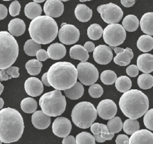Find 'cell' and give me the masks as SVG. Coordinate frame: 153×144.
<instances>
[{
    "label": "cell",
    "instance_id": "cell-1",
    "mask_svg": "<svg viewBox=\"0 0 153 144\" xmlns=\"http://www.w3.org/2000/svg\"><path fill=\"white\" fill-rule=\"evenodd\" d=\"M24 121L16 109L5 108L0 110V140L5 143L18 141L24 131Z\"/></svg>",
    "mask_w": 153,
    "mask_h": 144
},
{
    "label": "cell",
    "instance_id": "cell-2",
    "mask_svg": "<svg viewBox=\"0 0 153 144\" xmlns=\"http://www.w3.org/2000/svg\"><path fill=\"white\" fill-rule=\"evenodd\" d=\"M49 84L58 90H65L72 87L77 82V70L69 62H55L47 72Z\"/></svg>",
    "mask_w": 153,
    "mask_h": 144
},
{
    "label": "cell",
    "instance_id": "cell-3",
    "mask_svg": "<svg viewBox=\"0 0 153 144\" xmlns=\"http://www.w3.org/2000/svg\"><path fill=\"white\" fill-rule=\"evenodd\" d=\"M123 113L130 119L136 120L143 116L149 108L147 96L137 89H131L124 93L119 101Z\"/></svg>",
    "mask_w": 153,
    "mask_h": 144
},
{
    "label": "cell",
    "instance_id": "cell-4",
    "mask_svg": "<svg viewBox=\"0 0 153 144\" xmlns=\"http://www.w3.org/2000/svg\"><path fill=\"white\" fill-rule=\"evenodd\" d=\"M28 31L32 39L38 44H48L53 41L58 33L56 21L47 15H39L30 23Z\"/></svg>",
    "mask_w": 153,
    "mask_h": 144
},
{
    "label": "cell",
    "instance_id": "cell-5",
    "mask_svg": "<svg viewBox=\"0 0 153 144\" xmlns=\"http://www.w3.org/2000/svg\"><path fill=\"white\" fill-rule=\"evenodd\" d=\"M19 55V45L16 39L7 31L0 32V70L11 67Z\"/></svg>",
    "mask_w": 153,
    "mask_h": 144
},
{
    "label": "cell",
    "instance_id": "cell-6",
    "mask_svg": "<svg viewBox=\"0 0 153 144\" xmlns=\"http://www.w3.org/2000/svg\"><path fill=\"white\" fill-rule=\"evenodd\" d=\"M39 104L45 115L57 117L65 111L66 101L60 90H54L43 94L39 98Z\"/></svg>",
    "mask_w": 153,
    "mask_h": 144
},
{
    "label": "cell",
    "instance_id": "cell-7",
    "mask_svg": "<svg viewBox=\"0 0 153 144\" xmlns=\"http://www.w3.org/2000/svg\"><path fill=\"white\" fill-rule=\"evenodd\" d=\"M97 115L96 109L93 104L82 101L75 105L71 112V118L76 126L81 129H87L94 123Z\"/></svg>",
    "mask_w": 153,
    "mask_h": 144
},
{
    "label": "cell",
    "instance_id": "cell-8",
    "mask_svg": "<svg viewBox=\"0 0 153 144\" xmlns=\"http://www.w3.org/2000/svg\"><path fill=\"white\" fill-rule=\"evenodd\" d=\"M102 36L106 44L117 47L124 42L126 37V32L121 24H111L103 30Z\"/></svg>",
    "mask_w": 153,
    "mask_h": 144
},
{
    "label": "cell",
    "instance_id": "cell-9",
    "mask_svg": "<svg viewBox=\"0 0 153 144\" xmlns=\"http://www.w3.org/2000/svg\"><path fill=\"white\" fill-rule=\"evenodd\" d=\"M77 79L85 86L94 84L99 78L97 68L88 62H81L77 65Z\"/></svg>",
    "mask_w": 153,
    "mask_h": 144
},
{
    "label": "cell",
    "instance_id": "cell-10",
    "mask_svg": "<svg viewBox=\"0 0 153 144\" xmlns=\"http://www.w3.org/2000/svg\"><path fill=\"white\" fill-rule=\"evenodd\" d=\"M97 10L100 14L102 20L109 24L118 23L123 15L121 8L113 3L99 5Z\"/></svg>",
    "mask_w": 153,
    "mask_h": 144
},
{
    "label": "cell",
    "instance_id": "cell-11",
    "mask_svg": "<svg viewBox=\"0 0 153 144\" xmlns=\"http://www.w3.org/2000/svg\"><path fill=\"white\" fill-rule=\"evenodd\" d=\"M79 31L73 24L63 23L58 31L59 40L65 45H72L76 43L79 38Z\"/></svg>",
    "mask_w": 153,
    "mask_h": 144
},
{
    "label": "cell",
    "instance_id": "cell-12",
    "mask_svg": "<svg viewBox=\"0 0 153 144\" xmlns=\"http://www.w3.org/2000/svg\"><path fill=\"white\" fill-rule=\"evenodd\" d=\"M97 114L103 120H110L115 117L117 112L116 104L111 99L102 100L97 105Z\"/></svg>",
    "mask_w": 153,
    "mask_h": 144
},
{
    "label": "cell",
    "instance_id": "cell-13",
    "mask_svg": "<svg viewBox=\"0 0 153 144\" xmlns=\"http://www.w3.org/2000/svg\"><path fill=\"white\" fill-rule=\"evenodd\" d=\"M71 129V122L66 117H59L56 118L52 124L53 133L59 137H65L68 136Z\"/></svg>",
    "mask_w": 153,
    "mask_h": 144
},
{
    "label": "cell",
    "instance_id": "cell-14",
    "mask_svg": "<svg viewBox=\"0 0 153 144\" xmlns=\"http://www.w3.org/2000/svg\"><path fill=\"white\" fill-rule=\"evenodd\" d=\"M93 58L99 64L106 65L109 63L113 58L111 49L105 45H99L93 51Z\"/></svg>",
    "mask_w": 153,
    "mask_h": 144
},
{
    "label": "cell",
    "instance_id": "cell-15",
    "mask_svg": "<svg viewBox=\"0 0 153 144\" xmlns=\"http://www.w3.org/2000/svg\"><path fill=\"white\" fill-rule=\"evenodd\" d=\"M43 9L45 15L51 18H56L63 14L64 5L62 1L47 0L44 4Z\"/></svg>",
    "mask_w": 153,
    "mask_h": 144
},
{
    "label": "cell",
    "instance_id": "cell-16",
    "mask_svg": "<svg viewBox=\"0 0 153 144\" xmlns=\"http://www.w3.org/2000/svg\"><path fill=\"white\" fill-rule=\"evenodd\" d=\"M25 89L28 95L36 97L42 94L44 90V86L40 80L36 77H31L26 80Z\"/></svg>",
    "mask_w": 153,
    "mask_h": 144
},
{
    "label": "cell",
    "instance_id": "cell-17",
    "mask_svg": "<svg viewBox=\"0 0 153 144\" xmlns=\"http://www.w3.org/2000/svg\"><path fill=\"white\" fill-rule=\"evenodd\" d=\"M128 144H153V133L146 129L139 130L128 139Z\"/></svg>",
    "mask_w": 153,
    "mask_h": 144
},
{
    "label": "cell",
    "instance_id": "cell-18",
    "mask_svg": "<svg viewBox=\"0 0 153 144\" xmlns=\"http://www.w3.org/2000/svg\"><path fill=\"white\" fill-rule=\"evenodd\" d=\"M137 67L140 71L149 74L153 71V55L145 53L138 56L137 58Z\"/></svg>",
    "mask_w": 153,
    "mask_h": 144
},
{
    "label": "cell",
    "instance_id": "cell-19",
    "mask_svg": "<svg viewBox=\"0 0 153 144\" xmlns=\"http://www.w3.org/2000/svg\"><path fill=\"white\" fill-rule=\"evenodd\" d=\"M32 123L33 126L39 130H44L49 127L51 123L50 117L45 115L42 111L34 112L32 115Z\"/></svg>",
    "mask_w": 153,
    "mask_h": 144
},
{
    "label": "cell",
    "instance_id": "cell-20",
    "mask_svg": "<svg viewBox=\"0 0 153 144\" xmlns=\"http://www.w3.org/2000/svg\"><path fill=\"white\" fill-rule=\"evenodd\" d=\"M47 52L48 58L54 60H57L62 59L65 56L66 49L63 44L54 43L48 47Z\"/></svg>",
    "mask_w": 153,
    "mask_h": 144
},
{
    "label": "cell",
    "instance_id": "cell-21",
    "mask_svg": "<svg viewBox=\"0 0 153 144\" xmlns=\"http://www.w3.org/2000/svg\"><path fill=\"white\" fill-rule=\"evenodd\" d=\"M26 30V25L23 20L16 18L11 20L8 25L9 33L13 36H19L23 35Z\"/></svg>",
    "mask_w": 153,
    "mask_h": 144
},
{
    "label": "cell",
    "instance_id": "cell-22",
    "mask_svg": "<svg viewBox=\"0 0 153 144\" xmlns=\"http://www.w3.org/2000/svg\"><path fill=\"white\" fill-rule=\"evenodd\" d=\"M74 13L76 18L79 21L84 23L87 22L91 19L93 11L92 10L86 5L79 4L75 7Z\"/></svg>",
    "mask_w": 153,
    "mask_h": 144
},
{
    "label": "cell",
    "instance_id": "cell-23",
    "mask_svg": "<svg viewBox=\"0 0 153 144\" xmlns=\"http://www.w3.org/2000/svg\"><path fill=\"white\" fill-rule=\"evenodd\" d=\"M152 19H153V12H148L144 14L140 20V26L142 31L147 34V35H153L152 29Z\"/></svg>",
    "mask_w": 153,
    "mask_h": 144
},
{
    "label": "cell",
    "instance_id": "cell-24",
    "mask_svg": "<svg viewBox=\"0 0 153 144\" xmlns=\"http://www.w3.org/2000/svg\"><path fill=\"white\" fill-rule=\"evenodd\" d=\"M69 55L71 58L79 60L81 62H86L89 58L87 51L80 45L72 46L70 48Z\"/></svg>",
    "mask_w": 153,
    "mask_h": 144
},
{
    "label": "cell",
    "instance_id": "cell-25",
    "mask_svg": "<svg viewBox=\"0 0 153 144\" xmlns=\"http://www.w3.org/2000/svg\"><path fill=\"white\" fill-rule=\"evenodd\" d=\"M133 58V52L131 48L127 47L124 51L117 54L114 58V62L120 66H126L129 64Z\"/></svg>",
    "mask_w": 153,
    "mask_h": 144
},
{
    "label": "cell",
    "instance_id": "cell-26",
    "mask_svg": "<svg viewBox=\"0 0 153 144\" xmlns=\"http://www.w3.org/2000/svg\"><path fill=\"white\" fill-rule=\"evenodd\" d=\"M84 92V89L83 85L78 82H76V83L71 88L64 90L66 96L72 100L79 99L83 95Z\"/></svg>",
    "mask_w": 153,
    "mask_h": 144
},
{
    "label": "cell",
    "instance_id": "cell-27",
    "mask_svg": "<svg viewBox=\"0 0 153 144\" xmlns=\"http://www.w3.org/2000/svg\"><path fill=\"white\" fill-rule=\"evenodd\" d=\"M25 15L29 19L33 20L41 15L42 8L41 5L34 2H30L25 5L24 10Z\"/></svg>",
    "mask_w": 153,
    "mask_h": 144
},
{
    "label": "cell",
    "instance_id": "cell-28",
    "mask_svg": "<svg viewBox=\"0 0 153 144\" xmlns=\"http://www.w3.org/2000/svg\"><path fill=\"white\" fill-rule=\"evenodd\" d=\"M137 47L142 52H147L153 48V38L147 35H141L137 41Z\"/></svg>",
    "mask_w": 153,
    "mask_h": 144
},
{
    "label": "cell",
    "instance_id": "cell-29",
    "mask_svg": "<svg viewBox=\"0 0 153 144\" xmlns=\"http://www.w3.org/2000/svg\"><path fill=\"white\" fill-rule=\"evenodd\" d=\"M139 21L138 18L133 14L126 15L122 21V26L125 30L128 32H134L139 27Z\"/></svg>",
    "mask_w": 153,
    "mask_h": 144
},
{
    "label": "cell",
    "instance_id": "cell-30",
    "mask_svg": "<svg viewBox=\"0 0 153 144\" xmlns=\"http://www.w3.org/2000/svg\"><path fill=\"white\" fill-rule=\"evenodd\" d=\"M37 107V102L32 98H25L20 102L21 109L25 113H33L36 111Z\"/></svg>",
    "mask_w": 153,
    "mask_h": 144
},
{
    "label": "cell",
    "instance_id": "cell-31",
    "mask_svg": "<svg viewBox=\"0 0 153 144\" xmlns=\"http://www.w3.org/2000/svg\"><path fill=\"white\" fill-rule=\"evenodd\" d=\"M115 83L117 90L122 93L127 92L131 87V81L126 76H121L118 77Z\"/></svg>",
    "mask_w": 153,
    "mask_h": 144
},
{
    "label": "cell",
    "instance_id": "cell-32",
    "mask_svg": "<svg viewBox=\"0 0 153 144\" xmlns=\"http://www.w3.org/2000/svg\"><path fill=\"white\" fill-rule=\"evenodd\" d=\"M26 69L27 73L31 76L38 75L41 70L42 64L41 61L36 59L29 60L25 64Z\"/></svg>",
    "mask_w": 153,
    "mask_h": 144
},
{
    "label": "cell",
    "instance_id": "cell-33",
    "mask_svg": "<svg viewBox=\"0 0 153 144\" xmlns=\"http://www.w3.org/2000/svg\"><path fill=\"white\" fill-rule=\"evenodd\" d=\"M123 131L127 134H132L136 131L139 130L140 126L139 121L137 120L127 119L123 123L122 127Z\"/></svg>",
    "mask_w": 153,
    "mask_h": 144
},
{
    "label": "cell",
    "instance_id": "cell-34",
    "mask_svg": "<svg viewBox=\"0 0 153 144\" xmlns=\"http://www.w3.org/2000/svg\"><path fill=\"white\" fill-rule=\"evenodd\" d=\"M137 84L142 89H148L153 86V77L150 74H142L137 78Z\"/></svg>",
    "mask_w": 153,
    "mask_h": 144
},
{
    "label": "cell",
    "instance_id": "cell-35",
    "mask_svg": "<svg viewBox=\"0 0 153 144\" xmlns=\"http://www.w3.org/2000/svg\"><path fill=\"white\" fill-rule=\"evenodd\" d=\"M103 29L98 24H91L87 29V36L91 40H98L102 36Z\"/></svg>",
    "mask_w": 153,
    "mask_h": 144
},
{
    "label": "cell",
    "instance_id": "cell-36",
    "mask_svg": "<svg viewBox=\"0 0 153 144\" xmlns=\"http://www.w3.org/2000/svg\"><path fill=\"white\" fill-rule=\"evenodd\" d=\"M106 127L110 133L115 134L120 132L121 130L123 122L119 117H114L109 120L107 123Z\"/></svg>",
    "mask_w": 153,
    "mask_h": 144
},
{
    "label": "cell",
    "instance_id": "cell-37",
    "mask_svg": "<svg viewBox=\"0 0 153 144\" xmlns=\"http://www.w3.org/2000/svg\"><path fill=\"white\" fill-rule=\"evenodd\" d=\"M41 48L40 44L37 43L33 41L32 39H28L25 42L23 49L25 52L29 56H35L36 52L39 50Z\"/></svg>",
    "mask_w": 153,
    "mask_h": 144
},
{
    "label": "cell",
    "instance_id": "cell-38",
    "mask_svg": "<svg viewBox=\"0 0 153 144\" xmlns=\"http://www.w3.org/2000/svg\"><path fill=\"white\" fill-rule=\"evenodd\" d=\"M76 144H95L93 136L87 132L78 133L75 137Z\"/></svg>",
    "mask_w": 153,
    "mask_h": 144
},
{
    "label": "cell",
    "instance_id": "cell-39",
    "mask_svg": "<svg viewBox=\"0 0 153 144\" xmlns=\"http://www.w3.org/2000/svg\"><path fill=\"white\" fill-rule=\"evenodd\" d=\"M101 82L106 85H110L114 83L117 79L115 73L110 70L103 71L100 76Z\"/></svg>",
    "mask_w": 153,
    "mask_h": 144
},
{
    "label": "cell",
    "instance_id": "cell-40",
    "mask_svg": "<svg viewBox=\"0 0 153 144\" xmlns=\"http://www.w3.org/2000/svg\"><path fill=\"white\" fill-rule=\"evenodd\" d=\"M103 92L102 87L99 84H93L90 85L88 88L89 95L94 98H98L100 97Z\"/></svg>",
    "mask_w": 153,
    "mask_h": 144
},
{
    "label": "cell",
    "instance_id": "cell-41",
    "mask_svg": "<svg viewBox=\"0 0 153 144\" xmlns=\"http://www.w3.org/2000/svg\"><path fill=\"white\" fill-rule=\"evenodd\" d=\"M152 115H153V109H150L147 111L143 117V123L145 126L151 131L153 130L152 126Z\"/></svg>",
    "mask_w": 153,
    "mask_h": 144
},
{
    "label": "cell",
    "instance_id": "cell-42",
    "mask_svg": "<svg viewBox=\"0 0 153 144\" xmlns=\"http://www.w3.org/2000/svg\"><path fill=\"white\" fill-rule=\"evenodd\" d=\"M99 127L100 137L103 140H109L113 138V137L114 136V134L110 133L108 131L106 125L102 123H99Z\"/></svg>",
    "mask_w": 153,
    "mask_h": 144
},
{
    "label": "cell",
    "instance_id": "cell-43",
    "mask_svg": "<svg viewBox=\"0 0 153 144\" xmlns=\"http://www.w3.org/2000/svg\"><path fill=\"white\" fill-rule=\"evenodd\" d=\"M21 9V5L18 1H13L9 7V12L10 14L13 16L15 17L19 14Z\"/></svg>",
    "mask_w": 153,
    "mask_h": 144
},
{
    "label": "cell",
    "instance_id": "cell-44",
    "mask_svg": "<svg viewBox=\"0 0 153 144\" xmlns=\"http://www.w3.org/2000/svg\"><path fill=\"white\" fill-rule=\"evenodd\" d=\"M5 70L7 75L10 77V79H11L12 78H17L19 77V75H20L19 73V68L17 67L11 66L6 68Z\"/></svg>",
    "mask_w": 153,
    "mask_h": 144
},
{
    "label": "cell",
    "instance_id": "cell-45",
    "mask_svg": "<svg viewBox=\"0 0 153 144\" xmlns=\"http://www.w3.org/2000/svg\"><path fill=\"white\" fill-rule=\"evenodd\" d=\"M126 73L129 76L131 77H134L137 76L139 74V70L136 65L131 64L127 67Z\"/></svg>",
    "mask_w": 153,
    "mask_h": 144
},
{
    "label": "cell",
    "instance_id": "cell-46",
    "mask_svg": "<svg viewBox=\"0 0 153 144\" xmlns=\"http://www.w3.org/2000/svg\"><path fill=\"white\" fill-rule=\"evenodd\" d=\"M36 57L38 61H45L48 58L47 52L44 49H40L36 53Z\"/></svg>",
    "mask_w": 153,
    "mask_h": 144
},
{
    "label": "cell",
    "instance_id": "cell-47",
    "mask_svg": "<svg viewBox=\"0 0 153 144\" xmlns=\"http://www.w3.org/2000/svg\"><path fill=\"white\" fill-rule=\"evenodd\" d=\"M128 137L126 134H118L115 139L116 144H128Z\"/></svg>",
    "mask_w": 153,
    "mask_h": 144
},
{
    "label": "cell",
    "instance_id": "cell-48",
    "mask_svg": "<svg viewBox=\"0 0 153 144\" xmlns=\"http://www.w3.org/2000/svg\"><path fill=\"white\" fill-rule=\"evenodd\" d=\"M62 144H76L75 138L72 135H68L63 138Z\"/></svg>",
    "mask_w": 153,
    "mask_h": 144
},
{
    "label": "cell",
    "instance_id": "cell-49",
    "mask_svg": "<svg viewBox=\"0 0 153 144\" xmlns=\"http://www.w3.org/2000/svg\"><path fill=\"white\" fill-rule=\"evenodd\" d=\"M8 14V10L7 7L3 5L0 4V20L4 19Z\"/></svg>",
    "mask_w": 153,
    "mask_h": 144
},
{
    "label": "cell",
    "instance_id": "cell-50",
    "mask_svg": "<svg viewBox=\"0 0 153 144\" xmlns=\"http://www.w3.org/2000/svg\"><path fill=\"white\" fill-rule=\"evenodd\" d=\"M83 48L87 51V52H91L94 51L95 48V45L93 42L91 41H88L84 43Z\"/></svg>",
    "mask_w": 153,
    "mask_h": 144
},
{
    "label": "cell",
    "instance_id": "cell-51",
    "mask_svg": "<svg viewBox=\"0 0 153 144\" xmlns=\"http://www.w3.org/2000/svg\"><path fill=\"white\" fill-rule=\"evenodd\" d=\"M90 127V130L94 134H97L100 133V127L99 123H93Z\"/></svg>",
    "mask_w": 153,
    "mask_h": 144
},
{
    "label": "cell",
    "instance_id": "cell-52",
    "mask_svg": "<svg viewBox=\"0 0 153 144\" xmlns=\"http://www.w3.org/2000/svg\"><path fill=\"white\" fill-rule=\"evenodd\" d=\"M121 4L127 8L132 7L135 4L134 0H121Z\"/></svg>",
    "mask_w": 153,
    "mask_h": 144
},
{
    "label": "cell",
    "instance_id": "cell-53",
    "mask_svg": "<svg viewBox=\"0 0 153 144\" xmlns=\"http://www.w3.org/2000/svg\"><path fill=\"white\" fill-rule=\"evenodd\" d=\"M10 79V77L7 75L5 70H0V81H6Z\"/></svg>",
    "mask_w": 153,
    "mask_h": 144
},
{
    "label": "cell",
    "instance_id": "cell-54",
    "mask_svg": "<svg viewBox=\"0 0 153 144\" xmlns=\"http://www.w3.org/2000/svg\"><path fill=\"white\" fill-rule=\"evenodd\" d=\"M41 82L42 84L45 85L46 86H50L49 84L48 81H47V73H45L43 74L41 77Z\"/></svg>",
    "mask_w": 153,
    "mask_h": 144
},
{
    "label": "cell",
    "instance_id": "cell-55",
    "mask_svg": "<svg viewBox=\"0 0 153 144\" xmlns=\"http://www.w3.org/2000/svg\"><path fill=\"white\" fill-rule=\"evenodd\" d=\"M93 137L95 140V141L97 142H99V143H102V142H104L105 140H103L101 137H100V134H94L93 135Z\"/></svg>",
    "mask_w": 153,
    "mask_h": 144
},
{
    "label": "cell",
    "instance_id": "cell-56",
    "mask_svg": "<svg viewBox=\"0 0 153 144\" xmlns=\"http://www.w3.org/2000/svg\"><path fill=\"white\" fill-rule=\"evenodd\" d=\"M124 48H120V47H115L114 50V52H115V54L117 55L121 52H122L123 51H124Z\"/></svg>",
    "mask_w": 153,
    "mask_h": 144
},
{
    "label": "cell",
    "instance_id": "cell-57",
    "mask_svg": "<svg viewBox=\"0 0 153 144\" xmlns=\"http://www.w3.org/2000/svg\"><path fill=\"white\" fill-rule=\"evenodd\" d=\"M4 104V102L3 99L2 98H0V109L2 108Z\"/></svg>",
    "mask_w": 153,
    "mask_h": 144
},
{
    "label": "cell",
    "instance_id": "cell-58",
    "mask_svg": "<svg viewBox=\"0 0 153 144\" xmlns=\"http://www.w3.org/2000/svg\"><path fill=\"white\" fill-rule=\"evenodd\" d=\"M4 87L3 84L0 82V95H1V93H2V92L4 90Z\"/></svg>",
    "mask_w": 153,
    "mask_h": 144
},
{
    "label": "cell",
    "instance_id": "cell-59",
    "mask_svg": "<svg viewBox=\"0 0 153 144\" xmlns=\"http://www.w3.org/2000/svg\"><path fill=\"white\" fill-rule=\"evenodd\" d=\"M44 1V0H41V1H39V0H34V1H33V2H35V3H36V4L41 3V2H43Z\"/></svg>",
    "mask_w": 153,
    "mask_h": 144
},
{
    "label": "cell",
    "instance_id": "cell-60",
    "mask_svg": "<svg viewBox=\"0 0 153 144\" xmlns=\"http://www.w3.org/2000/svg\"><path fill=\"white\" fill-rule=\"evenodd\" d=\"M85 1H87L86 0H84V1H82V0H80V2H85Z\"/></svg>",
    "mask_w": 153,
    "mask_h": 144
},
{
    "label": "cell",
    "instance_id": "cell-61",
    "mask_svg": "<svg viewBox=\"0 0 153 144\" xmlns=\"http://www.w3.org/2000/svg\"><path fill=\"white\" fill-rule=\"evenodd\" d=\"M2 143V142L1 141V140H0V144H1Z\"/></svg>",
    "mask_w": 153,
    "mask_h": 144
}]
</instances>
